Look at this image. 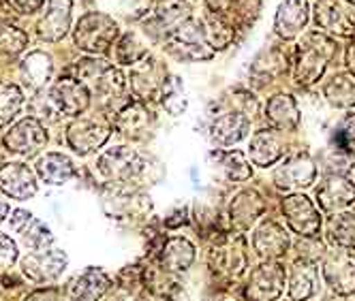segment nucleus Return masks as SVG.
Listing matches in <instances>:
<instances>
[{
	"label": "nucleus",
	"mask_w": 355,
	"mask_h": 301,
	"mask_svg": "<svg viewBox=\"0 0 355 301\" xmlns=\"http://www.w3.org/2000/svg\"><path fill=\"white\" fill-rule=\"evenodd\" d=\"M37 173H39V178L45 184L58 186V184H67L69 180H73L78 171H75V167H73L69 156L58 154V152H49L43 158H39Z\"/></svg>",
	"instance_id": "obj_20"
},
{
	"label": "nucleus",
	"mask_w": 355,
	"mask_h": 301,
	"mask_svg": "<svg viewBox=\"0 0 355 301\" xmlns=\"http://www.w3.org/2000/svg\"><path fill=\"white\" fill-rule=\"evenodd\" d=\"M15 261H17V246H15V241L9 235L0 233V269L11 267Z\"/></svg>",
	"instance_id": "obj_38"
},
{
	"label": "nucleus",
	"mask_w": 355,
	"mask_h": 301,
	"mask_svg": "<svg viewBox=\"0 0 355 301\" xmlns=\"http://www.w3.org/2000/svg\"><path fill=\"white\" fill-rule=\"evenodd\" d=\"M24 301H60V291L58 289H41L31 293Z\"/></svg>",
	"instance_id": "obj_40"
},
{
	"label": "nucleus",
	"mask_w": 355,
	"mask_h": 301,
	"mask_svg": "<svg viewBox=\"0 0 355 301\" xmlns=\"http://www.w3.org/2000/svg\"><path fill=\"white\" fill-rule=\"evenodd\" d=\"M67 255L62 250L49 248L43 253H31L21 259V271L33 282H52L67 269Z\"/></svg>",
	"instance_id": "obj_9"
},
{
	"label": "nucleus",
	"mask_w": 355,
	"mask_h": 301,
	"mask_svg": "<svg viewBox=\"0 0 355 301\" xmlns=\"http://www.w3.org/2000/svg\"><path fill=\"white\" fill-rule=\"evenodd\" d=\"M110 301H122V299H118V297H116V299H110Z\"/></svg>",
	"instance_id": "obj_42"
},
{
	"label": "nucleus",
	"mask_w": 355,
	"mask_h": 301,
	"mask_svg": "<svg viewBox=\"0 0 355 301\" xmlns=\"http://www.w3.org/2000/svg\"><path fill=\"white\" fill-rule=\"evenodd\" d=\"M9 214V203H5V201H0V222H3Z\"/></svg>",
	"instance_id": "obj_41"
},
{
	"label": "nucleus",
	"mask_w": 355,
	"mask_h": 301,
	"mask_svg": "<svg viewBox=\"0 0 355 301\" xmlns=\"http://www.w3.org/2000/svg\"><path fill=\"white\" fill-rule=\"evenodd\" d=\"M116 21L103 13H88L75 28V43L86 52H105L116 39Z\"/></svg>",
	"instance_id": "obj_3"
},
{
	"label": "nucleus",
	"mask_w": 355,
	"mask_h": 301,
	"mask_svg": "<svg viewBox=\"0 0 355 301\" xmlns=\"http://www.w3.org/2000/svg\"><path fill=\"white\" fill-rule=\"evenodd\" d=\"M325 92H327L329 100H332L334 105H340V107L355 105V80L347 77V75L334 77V82H329Z\"/></svg>",
	"instance_id": "obj_35"
},
{
	"label": "nucleus",
	"mask_w": 355,
	"mask_h": 301,
	"mask_svg": "<svg viewBox=\"0 0 355 301\" xmlns=\"http://www.w3.org/2000/svg\"><path fill=\"white\" fill-rule=\"evenodd\" d=\"M110 137V127L101 120L82 118L73 122L67 131V141L78 154H90L98 145H103Z\"/></svg>",
	"instance_id": "obj_11"
},
{
	"label": "nucleus",
	"mask_w": 355,
	"mask_h": 301,
	"mask_svg": "<svg viewBox=\"0 0 355 301\" xmlns=\"http://www.w3.org/2000/svg\"><path fill=\"white\" fill-rule=\"evenodd\" d=\"M0 190L11 199L26 201L37 194L35 173L24 163H7L0 167Z\"/></svg>",
	"instance_id": "obj_12"
},
{
	"label": "nucleus",
	"mask_w": 355,
	"mask_h": 301,
	"mask_svg": "<svg viewBox=\"0 0 355 301\" xmlns=\"http://www.w3.org/2000/svg\"><path fill=\"white\" fill-rule=\"evenodd\" d=\"M274 180L281 188H309L315 182V165L309 158H289L283 167H278L274 173Z\"/></svg>",
	"instance_id": "obj_18"
},
{
	"label": "nucleus",
	"mask_w": 355,
	"mask_h": 301,
	"mask_svg": "<svg viewBox=\"0 0 355 301\" xmlns=\"http://www.w3.org/2000/svg\"><path fill=\"white\" fill-rule=\"evenodd\" d=\"M157 77H159L157 60H144L141 66H135L133 73H131V84H133L135 94H139L141 98H150V96L157 94L159 88L163 90L165 80L161 82Z\"/></svg>",
	"instance_id": "obj_28"
},
{
	"label": "nucleus",
	"mask_w": 355,
	"mask_h": 301,
	"mask_svg": "<svg viewBox=\"0 0 355 301\" xmlns=\"http://www.w3.org/2000/svg\"><path fill=\"white\" fill-rule=\"evenodd\" d=\"M110 275L96 267H88L78 273L67 284V295L71 301H98L110 291Z\"/></svg>",
	"instance_id": "obj_13"
},
{
	"label": "nucleus",
	"mask_w": 355,
	"mask_h": 301,
	"mask_svg": "<svg viewBox=\"0 0 355 301\" xmlns=\"http://www.w3.org/2000/svg\"><path fill=\"white\" fill-rule=\"evenodd\" d=\"M317 271L309 261H297L289 275V297L293 301H306L315 293Z\"/></svg>",
	"instance_id": "obj_25"
},
{
	"label": "nucleus",
	"mask_w": 355,
	"mask_h": 301,
	"mask_svg": "<svg viewBox=\"0 0 355 301\" xmlns=\"http://www.w3.org/2000/svg\"><path fill=\"white\" fill-rule=\"evenodd\" d=\"M285 289V267L278 263H263L250 273L246 286L248 301H274Z\"/></svg>",
	"instance_id": "obj_7"
},
{
	"label": "nucleus",
	"mask_w": 355,
	"mask_h": 301,
	"mask_svg": "<svg viewBox=\"0 0 355 301\" xmlns=\"http://www.w3.org/2000/svg\"><path fill=\"white\" fill-rule=\"evenodd\" d=\"M11 229L19 235L21 244L33 253H43L54 244V235L45 224L26 210H15L11 214Z\"/></svg>",
	"instance_id": "obj_10"
},
{
	"label": "nucleus",
	"mask_w": 355,
	"mask_h": 301,
	"mask_svg": "<svg viewBox=\"0 0 355 301\" xmlns=\"http://www.w3.org/2000/svg\"><path fill=\"white\" fill-rule=\"evenodd\" d=\"M71 21V0H47L45 17L39 24V33L45 41H60Z\"/></svg>",
	"instance_id": "obj_19"
},
{
	"label": "nucleus",
	"mask_w": 355,
	"mask_h": 301,
	"mask_svg": "<svg viewBox=\"0 0 355 301\" xmlns=\"http://www.w3.org/2000/svg\"><path fill=\"white\" fill-rule=\"evenodd\" d=\"M78 80L88 86L92 92H98L103 98H116L124 90L122 75L107 62L101 60H80Z\"/></svg>",
	"instance_id": "obj_4"
},
{
	"label": "nucleus",
	"mask_w": 355,
	"mask_h": 301,
	"mask_svg": "<svg viewBox=\"0 0 355 301\" xmlns=\"http://www.w3.org/2000/svg\"><path fill=\"white\" fill-rule=\"evenodd\" d=\"M252 246H255L257 255L263 259H278L287 253L289 248V235L281 224H276L272 220L261 222L255 235H252Z\"/></svg>",
	"instance_id": "obj_16"
},
{
	"label": "nucleus",
	"mask_w": 355,
	"mask_h": 301,
	"mask_svg": "<svg viewBox=\"0 0 355 301\" xmlns=\"http://www.w3.org/2000/svg\"><path fill=\"white\" fill-rule=\"evenodd\" d=\"M17 13H35L41 9L43 0H7Z\"/></svg>",
	"instance_id": "obj_39"
},
{
	"label": "nucleus",
	"mask_w": 355,
	"mask_h": 301,
	"mask_svg": "<svg viewBox=\"0 0 355 301\" xmlns=\"http://www.w3.org/2000/svg\"><path fill=\"white\" fill-rule=\"evenodd\" d=\"M268 116H270V120L276 124V127L293 129L297 124V109H295L293 98H289V96L272 98L270 105H268Z\"/></svg>",
	"instance_id": "obj_31"
},
{
	"label": "nucleus",
	"mask_w": 355,
	"mask_h": 301,
	"mask_svg": "<svg viewBox=\"0 0 355 301\" xmlns=\"http://www.w3.org/2000/svg\"><path fill=\"white\" fill-rule=\"evenodd\" d=\"M163 105L171 116H180L187 109V98H184V86L178 77H169L163 84Z\"/></svg>",
	"instance_id": "obj_34"
},
{
	"label": "nucleus",
	"mask_w": 355,
	"mask_h": 301,
	"mask_svg": "<svg viewBox=\"0 0 355 301\" xmlns=\"http://www.w3.org/2000/svg\"><path fill=\"white\" fill-rule=\"evenodd\" d=\"M28 45V37L13 24L0 19V54H17Z\"/></svg>",
	"instance_id": "obj_36"
},
{
	"label": "nucleus",
	"mask_w": 355,
	"mask_h": 301,
	"mask_svg": "<svg viewBox=\"0 0 355 301\" xmlns=\"http://www.w3.org/2000/svg\"><path fill=\"white\" fill-rule=\"evenodd\" d=\"M88 90L80 80H58L49 88L45 96V109L56 113V118H73L80 116L88 107Z\"/></svg>",
	"instance_id": "obj_2"
},
{
	"label": "nucleus",
	"mask_w": 355,
	"mask_h": 301,
	"mask_svg": "<svg viewBox=\"0 0 355 301\" xmlns=\"http://www.w3.org/2000/svg\"><path fill=\"white\" fill-rule=\"evenodd\" d=\"M246 244L244 237H220L210 250V267L227 275V278H238L246 269Z\"/></svg>",
	"instance_id": "obj_5"
},
{
	"label": "nucleus",
	"mask_w": 355,
	"mask_h": 301,
	"mask_svg": "<svg viewBox=\"0 0 355 301\" xmlns=\"http://www.w3.org/2000/svg\"><path fill=\"white\" fill-rule=\"evenodd\" d=\"M306 3L304 0H283L281 11H278V19H276V26L278 33L285 35V37H293L304 24H306Z\"/></svg>",
	"instance_id": "obj_27"
},
{
	"label": "nucleus",
	"mask_w": 355,
	"mask_h": 301,
	"mask_svg": "<svg viewBox=\"0 0 355 301\" xmlns=\"http://www.w3.org/2000/svg\"><path fill=\"white\" fill-rule=\"evenodd\" d=\"M261 212H263V201L259 199V194L252 190H244L232 203V212H230L232 224L240 231H246L261 216Z\"/></svg>",
	"instance_id": "obj_23"
},
{
	"label": "nucleus",
	"mask_w": 355,
	"mask_h": 301,
	"mask_svg": "<svg viewBox=\"0 0 355 301\" xmlns=\"http://www.w3.org/2000/svg\"><path fill=\"white\" fill-rule=\"evenodd\" d=\"M334 143L347 152H355V116H347L334 133Z\"/></svg>",
	"instance_id": "obj_37"
},
{
	"label": "nucleus",
	"mask_w": 355,
	"mask_h": 301,
	"mask_svg": "<svg viewBox=\"0 0 355 301\" xmlns=\"http://www.w3.org/2000/svg\"><path fill=\"white\" fill-rule=\"evenodd\" d=\"M152 122H155L152 111L139 103H133V105H126L120 111V116L116 120V127L120 129L122 135L131 137V139H139L152 129Z\"/></svg>",
	"instance_id": "obj_22"
},
{
	"label": "nucleus",
	"mask_w": 355,
	"mask_h": 301,
	"mask_svg": "<svg viewBox=\"0 0 355 301\" xmlns=\"http://www.w3.org/2000/svg\"><path fill=\"white\" fill-rule=\"evenodd\" d=\"M98 171L116 184H131L141 180L148 171V161L131 147H114L98 158Z\"/></svg>",
	"instance_id": "obj_1"
},
{
	"label": "nucleus",
	"mask_w": 355,
	"mask_h": 301,
	"mask_svg": "<svg viewBox=\"0 0 355 301\" xmlns=\"http://www.w3.org/2000/svg\"><path fill=\"white\" fill-rule=\"evenodd\" d=\"M281 156V145L272 133H259L250 141V158L259 167H268Z\"/></svg>",
	"instance_id": "obj_30"
},
{
	"label": "nucleus",
	"mask_w": 355,
	"mask_h": 301,
	"mask_svg": "<svg viewBox=\"0 0 355 301\" xmlns=\"http://www.w3.org/2000/svg\"><path fill=\"white\" fill-rule=\"evenodd\" d=\"M248 133V120L240 113H227L220 116L212 124V141L216 145H234L244 139Z\"/></svg>",
	"instance_id": "obj_24"
},
{
	"label": "nucleus",
	"mask_w": 355,
	"mask_h": 301,
	"mask_svg": "<svg viewBox=\"0 0 355 301\" xmlns=\"http://www.w3.org/2000/svg\"><path fill=\"white\" fill-rule=\"evenodd\" d=\"M317 21L329 30L349 35L355 30V7L347 0H319Z\"/></svg>",
	"instance_id": "obj_15"
},
{
	"label": "nucleus",
	"mask_w": 355,
	"mask_h": 301,
	"mask_svg": "<svg viewBox=\"0 0 355 301\" xmlns=\"http://www.w3.org/2000/svg\"><path fill=\"white\" fill-rule=\"evenodd\" d=\"M323 278L338 295L355 293V259L345 250H338L323 263Z\"/></svg>",
	"instance_id": "obj_14"
},
{
	"label": "nucleus",
	"mask_w": 355,
	"mask_h": 301,
	"mask_svg": "<svg viewBox=\"0 0 355 301\" xmlns=\"http://www.w3.org/2000/svg\"><path fill=\"white\" fill-rule=\"evenodd\" d=\"M210 158L214 161V167H218V171H223L234 182L250 178V167L242 152H223V149H216V152H210Z\"/></svg>",
	"instance_id": "obj_29"
},
{
	"label": "nucleus",
	"mask_w": 355,
	"mask_h": 301,
	"mask_svg": "<svg viewBox=\"0 0 355 301\" xmlns=\"http://www.w3.org/2000/svg\"><path fill=\"white\" fill-rule=\"evenodd\" d=\"M24 103L21 90L13 84H0V129L17 116L19 107Z\"/></svg>",
	"instance_id": "obj_33"
},
{
	"label": "nucleus",
	"mask_w": 355,
	"mask_h": 301,
	"mask_svg": "<svg viewBox=\"0 0 355 301\" xmlns=\"http://www.w3.org/2000/svg\"><path fill=\"white\" fill-rule=\"evenodd\" d=\"M195 261V248L189 239L184 237H171L167 244H163L161 250V265L165 271L180 273L187 271Z\"/></svg>",
	"instance_id": "obj_21"
},
{
	"label": "nucleus",
	"mask_w": 355,
	"mask_h": 301,
	"mask_svg": "<svg viewBox=\"0 0 355 301\" xmlns=\"http://www.w3.org/2000/svg\"><path fill=\"white\" fill-rule=\"evenodd\" d=\"M329 237L340 248H355V214H338L329 222Z\"/></svg>",
	"instance_id": "obj_32"
},
{
	"label": "nucleus",
	"mask_w": 355,
	"mask_h": 301,
	"mask_svg": "<svg viewBox=\"0 0 355 301\" xmlns=\"http://www.w3.org/2000/svg\"><path fill=\"white\" fill-rule=\"evenodd\" d=\"M47 143V133L43 124L37 118H24L5 135V145L9 152L21 156H35L39 154L43 145Z\"/></svg>",
	"instance_id": "obj_6"
},
{
	"label": "nucleus",
	"mask_w": 355,
	"mask_h": 301,
	"mask_svg": "<svg viewBox=\"0 0 355 301\" xmlns=\"http://www.w3.org/2000/svg\"><path fill=\"white\" fill-rule=\"evenodd\" d=\"M283 212L289 227L302 237H315L321 227L319 212L315 210L313 201L304 194H293L283 201Z\"/></svg>",
	"instance_id": "obj_8"
},
{
	"label": "nucleus",
	"mask_w": 355,
	"mask_h": 301,
	"mask_svg": "<svg viewBox=\"0 0 355 301\" xmlns=\"http://www.w3.org/2000/svg\"><path fill=\"white\" fill-rule=\"evenodd\" d=\"M21 77L28 86L41 88L52 77V58L43 52H33L21 60Z\"/></svg>",
	"instance_id": "obj_26"
},
{
	"label": "nucleus",
	"mask_w": 355,
	"mask_h": 301,
	"mask_svg": "<svg viewBox=\"0 0 355 301\" xmlns=\"http://www.w3.org/2000/svg\"><path fill=\"white\" fill-rule=\"evenodd\" d=\"M317 201L325 212L343 210L355 201V186H353V182L334 175V178L325 180L317 188Z\"/></svg>",
	"instance_id": "obj_17"
}]
</instances>
